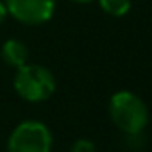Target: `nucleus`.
<instances>
[{
	"mask_svg": "<svg viewBox=\"0 0 152 152\" xmlns=\"http://www.w3.org/2000/svg\"><path fill=\"white\" fill-rule=\"evenodd\" d=\"M109 116L111 122L129 136L140 134L148 124V109L145 102L131 91H118L111 97Z\"/></svg>",
	"mask_w": 152,
	"mask_h": 152,
	"instance_id": "1",
	"label": "nucleus"
},
{
	"mask_svg": "<svg viewBox=\"0 0 152 152\" xmlns=\"http://www.w3.org/2000/svg\"><path fill=\"white\" fill-rule=\"evenodd\" d=\"M15 91L27 102L48 100L56 91L54 73L41 64H23L15 73Z\"/></svg>",
	"mask_w": 152,
	"mask_h": 152,
	"instance_id": "2",
	"label": "nucleus"
},
{
	"mask_svg": "<svg viewBox=\"0 0 152 152\" xmlns=\"http://www.w3.org/2000/svg\"><path fill=\"white\" fill-rule=\"evenodd\" d=\"M52 132L38 120H25L18 124L7 140V152H50Z\"/></svg>",
	"mask_w": 152,
	"mask_h": 152,
	"instance_id": "3",
	"label": "nucleus"
},
{
	"mask_svg": "<svg viewBox=\"0 0 152 152\" xmlns=\"http://www.w3.org/2000/svg\"><path fill=\"white\" fill-rule=\"evenodd\" d=\"M7 15L25 25H41L54 16L56 0H4Z\"/></svg>",
	"mask_w": 152,
	"mask_h": 152,
	"instance_id": "4",
	"label": "nucleus"
},
{
	"mask_svg": "<svg viewBox=\"0 0 152 152\" xmlns=\"http://www.w3.org/2000/svg\"><path fill=\"white\" fill-rule=\"evenodd\" d=\"M0 56H2L4 63L13 66V68H20L23 64H27L29 59V48L23 41L20 39H6L2 48H0Z\"/></svg>",
	"mask_w": 152,
	"mask_h": 152,
	"instance_id": "5",
	"label": "nucleus"
},
{
	"mask_svg": "<svg viewBox=\"0 0 152 152\" xmlns=\"http://www.w3.org/2000/svg\"><path fill=\"white\" fill-rule=\"evenodd\" d=\"M102 11L109 16H125L131 11V0H99Z\"/></svg>",
	"mask_w": 152,
	"mask_h": 152,
	"instance_id": "6",
	"label": "nucleus"
},
{
	"mask_svg": "<svg viewBox=\"0 0 152 152\" xmlns=\"http://www.w3.org/2000/svg\"><path fill=\"white\" fill-rule=\"evenodd\" d=\"M70 152H97V147H95V143L91 140L81 138V140H77V141L72 145Z\"/></svg>",
	"mask_w": 152,
	"mask_h": 152,
	"instance_id": "7",
	"label": "nucleus"
},
{
	"mask_svg": "<svg viewBox=\"0 0 152 152\" xmlns=\"http://www.w3.org/2000/svg\"><path fill=\"white\" fill-rule=\"evenodd\" d=\"M7 18V7L4 4V0H0V25L4 23V20Z\"/></svg>",
	"mask_w": 152,
	"mask_h": 152,
	"instance_id": "8",
	"label": "nucleus"
},
{
	"mask_svg": "<svg viewBox=\"0 0 152 152\" xmlns=\"http://www.w3.org/2000/svg\"><path fill=\"white\" fill-rule=\"evenodd\" d=\"M72 2H77V4H88V2H93V0H72Z\"/></svg>",
	"mask_w": 152,
	"mask_h": 152,
	"instance_id": "9",
	"label": "nucleus"
}]
</instances>
